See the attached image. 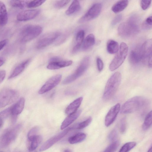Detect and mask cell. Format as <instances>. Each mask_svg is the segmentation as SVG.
<instances>
[{"label":"cell","mask_w":152,"mask_h":152,"mask_svg":"<svg viewBox=\"0 0 152 152\" xmlns=\"http://www.w3.org/2000/svg\"><path fill=\"white\" fill-rule=\"evenodd\" d=\"M139 19L134 15L126 21L122 23L118 28L119 35L122 37L129 38L136 35L139 32Z\"/></svg>","instance_id":"obj_1"},{"label":"cell","mask_w":152,"mask_h":152,"mask_svg":"<svg viewBox=\"0 0 152 152\" xmlns=\"http://www.w3.org/2000/svg\"><path fill=\"white\" fill-rule=\"evenodd\" d=\"M121 75L118 72L114 73L106 84L103 98L105 100L111 99L117 91L121 83Z\"/></svg>","instance_id":"obj_2"},{"label":"cell","mask_w":152,"mask_h":152,"mask_svg":"<svg viewBox=\"0 0 152 152\" xmlns=\"http://www.w3.org/2000/svg\"><path fill=\"white\" fill-rule=\"evenodd\" d=\"M146 99L141 96H136L127 101L121 108L122 114L134 112L141 108L146 104Z\"/></svg>","instance_id":"obj_3"},{"label":"cell","mask_w":152,"mask_h":152,"mask_svg":"<svg viewBox=\"0 0 152 152\" xmlns=\"http://www.w3.org/2000/svg\"><path fill=\"white\" fill-rule=\"evenodd\" d=\"M42 27L37 25H28L23 28L20 33L21 41L24 42L29 41L35 38L41 34Z\"/></svg>","instance_id":"obj_4"},{"label":"cell","mask_w":152,"mask_h":152,"mask_svg":"<svg viewBox=\"0 0 152 152\" xmlns=\"http://www.w3.org/2000/svg\"><path fill=\"white\" fill-rule=\"evenodd\" d=\"M128 48L124 42L120 44L119 51L111 62L109 66V69L113 71L118 68L123 63L127 55Z\"/></svg>","instance_id":"obj_5"},{"label":"cell","mask_w":152,"mask_h":152,"mask_svg":"<svg viewBox=\"0 0 152 152\" xmlns=\"http://www.w3.org/2000/svg\"><path fill=\"white\" fill-rule=\"evenodd\" d=\"M21 127V125L18 124L6 129L1 138V144L2 147H6L14 141L18 136Z\"/></svg>","instance_id":"obj_6"},{"label":"cell","mask_w":152,"mask_h":152,"mask_svg":"<svg viewBox=\"0 0 152 152\" xmlns=\"http://www.w3.org/2000/svg\"><path fill=\"white\" fill-rule=\"evenodd\" d=\"M90 63V58L88 56L85 57L81 62L79 66L74 73L65 78L62 82L64 84L70 83L82 75L88 68Z\"/></svg>","instance_id":"obj_7"},{"label":"cell","mask_w":152,"mask_h":152,"mask_svg":"<svg viewBox=\"0 0 152 152\" xmlns=\"http://www.w3.org/2000/svg\"><path fill=\"white\" fill-rule=\"evenodd\" d=\"M19 93L10 89H5L0 92V108L14 102L18 98Z\"/></svg>","instance_id":"obj_8"},{"label":"cell","mask_w":152,"mask_h":152,"mask_svg":"<svg viewBox=\"0 0 152 152\" xmlns=\"http://www.w3.org/2000/svg\"><path fill=\"white\" fill-rule=\"evenodd\" d=\"M61 33L55 31L47 33L41 37L38 40L36 48L40 49L50 45L54 42L60 35Z\"/></svg>","instance_id":"obj_9"},{"label":"cell","mask_w":152,"mask_h":152,"mask_svg":"<svg viewBox=\"0 0 152 152\" xmlns=\"http://www.w3.org/2000/svg\"><path fill=\"white\" fill-rule=\"evenodd\" d=\"M102 9L100 3H96L94 4L78 21L80 23H84L96 18L100 14Z\"/></svg>","instance_id":"obj_10"},{"label":"cell","mask_w":152,"mask_h":152,"mask_svg":"<svg viewBox=\"0 0 152 152\" xmlns=\"http://www.w3.org/2000/svg\"><path fill=\"white\" fill-rule=\"evenodd\" d=\"M73 129V126L68 127L61 132L50 138L41 146L39 148V151H43L49 148L64 137L71 130Z\"/></svg>","instance_id":"obj_11"},{"label":"cell","mask_w":152,"mask_h":152,"mask_svg":"<svg viewBox=\"0 0 152 152\" xmlns=\"http://www.w3.org/2000/svg\"><path fill=\"white\" fill-rule=\"evenodd\" d=\"M62 76L61 75L58 74L51 77L40 88L38 93L42 94L53 88L60 83L62 78Z\"/></svg>","instance_id":"obj_12"},{"label":"cell","mask_w":152,"mask_h":152,"mask_svg":"<svg viewBox=\"0 0 152 152\" xmlns=\"http://www.w3.org/2000/svg\"><path fill=\"white\" fill-rule=\"evenodd\" d=\"M121 110V105L117 103L113 106L109 111L105 119V124L106 126H110L115 121Z\"/></svg>","instance_id":"obj_13"},{"label":"cell","mask_w":152,"mask_h":152,"mask_svg":"<svg viewBox=\"0 0 152 152\" xmlns=\"http://www.w3.org/2000/svg\"><path fill=\"white\" fill-rule=\"evenodd\" d=\"M39 9L27 10H23L19 13L17 15V20L20 21H25L31 20L39 13Z\"/></svg>","instance_id":"obj_14"},{"label":"cell","mask_w":152,"mask_h":152,"mask_svg":"<svg viewBox=\"0 0 152 152\" xmlns=\"http://www.w3.org/2000/svg\"><path fill=\"white\" fill-rule=\"evenodd\" d=\"M151 39L146 41L142 45L140 49L142 60H145L152 56Z\"/></svg>","instance_id":"obj_15"},{"label":"cell","mask_w":152,"mask_h":152,"mask_svg":"<svg viewBox=\"0 0 152 152\" xmlns=\"http://www.w3.org/2000/svg\"><path fill=\"white\" fill-rule=\"evenodd\" d=\"M82 112L81 110L68 115L63 121L61 126V129L64 130L74 121L80 115Z\"/></svg>","instance_id":"obj_16"},{"label":"cell","mask_w":152,"mask_h":152,"mask_svg":"<svg viewBox=\"0 0 152 152\" xmlns=\"http://www.w3.org/2000/svg\"><path fill=\"white\" fill-rule=\"evenodd\" d=\"M25 102L24 98L22 97L15 104L11 106L12 117H17L22 112L24 107Z\"/></svg>","instance_id":"obj_17"},{"label":"cell","mask_w":152,"mask_h":152,"mask_svg":"<svg viewBox=\"0 0 152 152\" xmlns=\"http://www.w3.org/2000/svg\"><path fill=\"white\" fill-rule=\"evenodd\" d=\"M72 61H59L51 62L48 64L47 68L49 69L55 70L69 66L72 64Z\"/></svg>","instance_id":"obj_18"},{"label":"cell","mask_w":152,"mask_h":152,"mask_svg":"<svg viewBox=\"0 0 152 152\" xmlns=\"http://www.w3.org/2000/svg\"><path fill=\"white\" fill-rule=\"evenodd\" d=\"M83 98L80 97L71 103L66 107L65 113L69 115L76 112L81 104Z\"/></svg>","instance_id":"obj_19"},{"label":"cell","mask_w":152,"mask_h":152,"mask_svg":"<svg viewBox=\"0 0 152 152\" xmlns=\"http://www.w3.org/2000/svg\"><path fill=\"white\" fill-rule=\"evenodd\" d=\"M30 61L31 59H28L22 62L17 66L9 77L8 79H12L20 74L28 64Z\"/></svg>","instance_id":"obj_20"},{"label":"cell","mask_w":152,"mask_h":152,"mask_svg":"<svg viewBox=\"0 0 152 152\" xmlns=\"http://www.w3.org/2000/svg\"><path fill=\"white\" fill-rule=\"evenodd\" d=\"M42 140V136L37 135L28 141V149L29 151L36 150Z\"/></svg>","instance_id":"obj_21"},{"label":"cell","mask_w":152,"mask_h":152,"mask_svg":"<svg viewBox=\"0 0 152 152\" xmlns=\"http://www.w3.org/2000/svg\"><path fill=\"white\" fill-rule=\"evenodd\" d=\"M8 19V15L6 7L4 3L0 1V25H6Z\"/></svg>","instance_id":"obj_22"},{"label":"cell","mask_w":152,"mask_h":152,"mask_svg":"<svg viewBox=\"0 0 152 152\" xmlns=\"http://www.w3.org/2000/svg\"><path fill=\"white\" fill-rule=\"evenodd\" d=\"M85 35V32L83 30H80L77 33L76 36V44L73 48L72 52L75 53L80 48L83 42Z\"/></svg>","instance_id":"obj_23"},{"label":"cell","mask_w":152,"mask_h":152,"mask_svg":"<svg viewBox=\"0 0 152 152\" xmlns=\"http://www.w3.org/2000/svg\"><path fill=\"white\" fill-rule=\"evenodd\" d=\"M129 59L130 62L132 64H135L140 62L142 60L140 50L131 51L129 54Z\"/></svg>","instance_id":"obj_24"},{"label":"cell","mask_w":152,"mask_h":152,"mask_svg":"<svg viewBox=\"0 0 152 152\" xmlns=\"http://www.w3.org/2000/svg\"><path fill=\"white\" fill-rule=\"evenodd\" d=\"M95 42V38L93 34H91L88 35L83 42L82 49L83 50H86L93 46Z\"/></svg>","instance_id":"obj_25"},{"label":"cell","mask_w":152,"mask_h":152,"mask_svg":"<svg viewBox=\"0 0 152 152\" xmlns=\"http://www.w3.org/2000/svg\"><path fill=\"white\" fill-rule=\"evenodd\" d=\"M128 4L127 0H120L115 3L112 7V10L115 13H118L124 10Z\"/></svg>","instance_id":"obj_26"},{"label":"cell","mask_w":152,"mask_h":152,"mask_svg":"<svg viewBox=\"0 0 152 152\" xmlns=\"http://www.w3.org/2000/svg\"><path fill=\"white\" fill-rule=\"evenodd\" d=\"M86 134L85 133L80 132L70 137L68 141L71 144H76L84 140L86 138Z\"/></svg>","instance_id":"obj_27"},{"label":"cell","mask_w":152,"mask_h":152,"mask_svg":"<svg viewBox=\"0 0 152 152\" xmlns=\"http://www.w3.org/2000/svg\"><path fill=\"white\" fill-rule=\"evenodd\" d=\"M107 48L109 53L111 54L115 53L118 51L119 49L118 43L115 40L110 39L107 42Z\"/></svg>","instance_id":"obj_28"},{"label":"cell","mask_w":152,"mask_h":152,"mask_svg":"<svg viewBox=\"0 0 152 152\" xmlns=\"http://www.w3.org/2000/svg\"><path fill=\"white\" fill-rule=\"evenodd\" d=\"M80 8V4L79 1L74 0L66 11L65 13L67 15H72L79 11Z\"/></svg>","instance_id":"obj_29"},{"label":"cell","mask_w":152,"mask_h":152,"mask_svg":"<svg viewBox=\"0 0 152 152\" xmlns=\"http://www.w3.org/2000/svg\"><path fill=\"white\" fill-rule=\"evenodd\" d=\"M152 122V112L151 111L146 115L142 125V129L146 130L151 126Z\"/></svg>","instance_id":"obj_30"},{"label":"cell","mask_w":152,"mask_h":152,"mask_svg":"<svg viewBox=\"0 0 152 152\" xmlns=\"http://www.w3.org/2000/svg\"><path fill=\"white\" fill-rule=\"evenodd\" d=\"M28 2L26 1L11 0L10 1V4L12 7L23 9L27 6Z\"/></svg>","instance_id":"obj_31"},{"label":"cell","mask_w":152,"mask_h":152,"mask_svg":"<svg viewBox=\"0 0 152 152\" xmlns=\"http://www.w3.org/2000/svg\"><path fill=\"white\" fill-rule=\"evenodd\" d=\"M136 145L135 142H130L124 144L120 149L118 152H129Z\"/></svg>","instance_id":"obj_32"},{"label":"cell","mask_w":152,"mask_h":152,"mask_svg":"<svg viewBox=\"0 0 152 152\" xmlns=\"http://www.w3.org/2000/svg\"><path fill=\"white\" fill-rule=\"evenodd\" d=\"M92 120L91 117H89L85 120L73 126L74 129H80L84 128L90 124Z\"/></svg>","instance_id":"obj_33"},{"label":"cell","mask_w":152,"mask_h":152,"mask_svg":"<svg viewBox=\"0 0 152 152\" xmlns=\"http://www.w3.org/2000/svg\"><path fill=\"white\" fill-rule=\"evenodd\" d=\"M119 142L115 141L109 145L103 152H115L119 145Z\"/></svg>","instance_id":"obj_34"},{"label":"cell","mask_w":152,"mask_h":152,"mask_svg":"<svg viewBox=\"0 0 152 152\" xmlns=\"http://www.w3.org/2000/svg\"><path fill=\"white\" fill-rule=\"evenodd\" d=\"M46 1L43 0H36L29 2L27 6L29 8H34L39 7L43 4Z\"/></svg>","instance_id":"obj_35"},{"label":"cell","mask_w":152,"mask_h":152,"mask_svg":"<svg viewBox=\"0 0 152 152\" xmlns=\"http://www.w3.org/2000/svg\"><path fill=\"white\" fill-rule=\"evenodd\" d=\"M39 130V128L35 126L31 128L28 132L27 134L28 140H30L31 138L38 135L37 133Z\"/></svg>","instance_id":"obj_36"},{"label":"cell","mask_w":152,"mask_h":152,"mask_svg":"<svg viewBox=\"0 0 152 152\" xmlns=\"http://www.w3.org/2000/svg\"><path fill=\"white\" fill-rule=\"evenodd\" d=\"M11 115V107L0 112V118L4 120Z\"/></svg>","instance_id":"obj_37"},{"label":"cell","mask_w":152,"mask_h":152,"mask_svg":"<svg viewBox=\"0 0 152 152\" xmlns=\"http://www.w3.org/2000/svg\"><path fill=\"white\" fill-rule=\"evenodd\" d=\"M152 27V17H148L142 24V27L145 29H149Z\"/></svg>","instance_id":"obj_38"},{"label":"cell","mask_w":152,"mask_h":152,"mask_svg":"<svg viewBox=\"0 0 152 152\" xmlns=\"http://www.w3.org/2000/svg\"><path fill=\"white\" fill-rule=\"evenodd\" d=\"M70 0H60L56 1L54 4V6L57 8H62L68 4Z\"/></svg>","instance_id":"obj_39"},{"label":"cell","mask_w":152,"mask_h":152,"mask_svg":"<svg viewBox=\"0 0 152 152\" xmlns=\"http://www.w3.org/2000/svg\"><path fill=\"white\" fill-rule=\"evenodd\" d=\"M126 129V120L125 117L123 118L121 120L120 125V129L122 133H124Z\"/></svg>","instance_id":"obj_40"},{"label":"cell","mask_w":152,"mask_h":152,"mask_svg":"<svg viewBox=\"0 0 152 152\" xmlns=\"http://www.w3.org/2000/svg\"><path fill=\"white\" fill-rule=\"evenodd\" d=\"M96 62L97 67L99 72H101L104 67V64L101 59L99 57L97 58Z\"/></svg>","instance_id":"obj_41"},{"label":"cell","mask_w":152,"mask_h":152,"mask_svg":"<svg viewBox=\"0 0 152 152\" xmlns=\"http://www.w3.org/2000/svg\"><path fill=\"white\" fill-rule=\"evenodd\" d=\"M151 2V0H142L141 1V6L143 10L147 9L150 5Z\"/></svg>","instance_id":"obj_42"},{"label":"cell","mask_w":152,"mask_h":152,"mask_svg":"<svg viewBox=\"0 0 152 152\" xmlns=\"http://www.w3.org/2000/svg\"><path fill=\"white\" fill-rule=\"evenodd\" d=\"M117 136V132L115 129L113 130L109 134L108 136V139L111 141H114L116 138Z\"/></svg>","instance_id":"obj_43"},{"label":"cell","mask_w":152,"mask_h":152,"mask_svg":"<svg viewBox=\"0 0 152 152\" xmlns=\"http://www.w3.org/2000/svg\"><path fill=\"white\" fill-rule=\"evenodd\" d=\"M122 16L121 15L119 14L115 16L111 24L114 26L118 23L121 20Z\"/></svg>","instance_id":"obj_44"},{"label":"cell","mask_w":152,"mask_h":152,"mask_svg":"<svg viewBox=\"0 0 152 152\" xmlns=\"http://www.w3.org/2000/svg\"><path fill=\"white\" fill-rule=\"evenodd\" d=\"M8 41L7 39H4L0 41V50L6 45Z\"/></svg>","instance_id":"obj_45"},{"label":"cell","mask_w":152,"mask_h":152,"mask_svg":"<svg viewBox=\"0 0 152 152\" xmlns=\"http://www.w3.org/2000/svg\"><path fill=\"white\" fill-rule=\"evenodd\" d=\"M6 75L5 71L4 70L0 71V83L4 80Z\"/></svg>","instance_id":"obj_46"},{"label":"cell","mask_w":152,"mask_h":152,"mask_svg":"<svg viewBox=\"0 0 152 152\" xmlns=\"http://www.w3.org/2000/svg\"><path fill=\"white\" fill-rule=\"evenodd\" d=\"M60 58L58 57H55L51 58L50 60V62L60 61Z\"/></svg>","instance_id":"obj_47"},{"label":"cell","mask_w":152,"mask_h":152,"mask_svg":"<svg viewBox=\"0 0 152 152\" xmlns=\"http://www.w3.org/2000/svg\"><path fill=\"white\" fill-rule=\"evenodd\" d=\"M4 60L1 58H0V66H2L4 64Z\"/></svg>","instance_id":"obj_48"},{"label":"cell","mask_w":152,"mask_h":152,"mask_svg":"<svg viewBox=\"0 0 152 152\" xmlns=\"http://www.w3.org/2000/svg\"><path fill=\"white\" fill-rule=\"evenodd\" d=\"M4 121L0 118V128L2 126Z\"/></svg>","instance_id":"obj_49"},{"label":"cell","mask_w":152,"mask_h":152,"mask_svg":"<svg viewBox=\"0 0 152 152\" xmlns=\"http://www.w3.org/2000/svg\"><path fill=\"white\" fill-rule=\"evenodd\" d=\"M63 152H72V151L69 149H66Z\"/></svg>","instance_id":"obj_50"},{"label":"cell","mask_w":152,"mask_h":152,"mask_svg":"<svg viewBox=\"0 0 152 152\" xmlns=\"http://www.w3.org/2000/svg\"><path fill=\"white\" fill-rule=\"evenodd\" d=\"M147 152H152V147L151 146L149 148Z\"/></svg>","instance_id":"obj_51"},{"label":"cell","mask_w":152,"mask_h":152,"mask_svg":"<svg viewBox=\"0 0 152 152\" xmlns=\"http://www.w3.org/2000/svg\"><path fill=\"white\" fill-rule=\"evenodd\" d=\"M28 152H37V151L36 150L32 151H29Z\"/></svg>","instance_id":"obj_52"},{"label":"cell","mask_w":152,"mask_h":152,"mask_svg":"<svg viewBox=\"0 0 152 152\" xmlns=\"http://www.w3.org/2000/svg\"></svg>","instance_id":"obj_53"}]
</instances>
